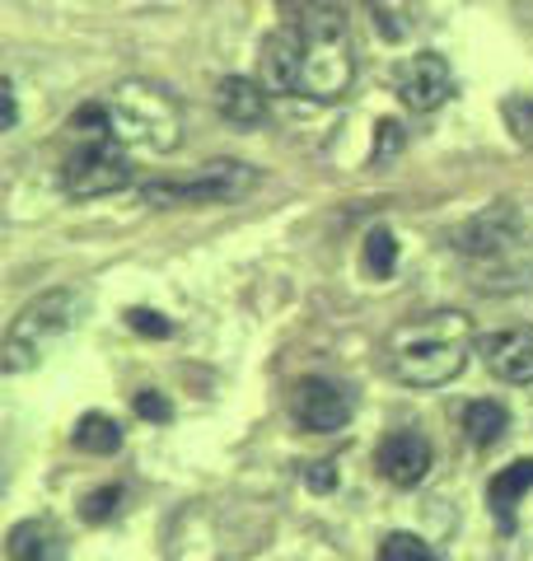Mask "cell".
<instances>
[{
    "label": "cell",
    "mask_w": 533,
    "mask_h": 561,
    "mask_svg": "<svg viewBox=\"0 0 533 561\" xmlns=\"http://www.w3.org/2000/svg\"><path fill=\"white\" fill-rule=\"evenodd\" d=\"M0 94H5V127H14V122H20V103H14V84L5 80V90H0Z\"/></svg>",
    "instance_id": "cell-26"
},
{
    "label": "cell",
    "mask_w": 533,
    "mask_h": 561,
    "mask_svg": "<svg viewBox=\"0 0 533 561\" xmlns=\"http://www.w3.org/2000/svg\"><path fill=\"white\" fill-rule=\"evenodd\" d=\"M375 463L394 486H417L431 472V445H426L421 431H388L379 440Z\"/></svg>",
    "instance_id": "cell-11"
},
{
    "label": "cell",
    "mask_w": 533,
    "mask_h": 561,
    "mask_svg": "<svg viewBox=\"0 0 533 561\" xmlns=\"http://www.w3.org/2000/svg\"><path fill=\"white\" fill-rule=\"evenodd\" d=\"M305 482H309V486H318V491H324V486H332V482H337V472H332V463H309Z\"/></svg>",
    "instance_id": "cell-25"
},
{
    "label": "cell",
    "mask_w": 533,
    "mask_h": 561,
    "mask_svg": "<svg viewBox=\"0 0 533 561\" xmlns=\"http://www.w3.org/2000/svg\"><path fill=\"white\" fill-rule=\"evenodd\" d=\"M402 146V127H398V122L394 117H388V122H379V140H375V160H388V154H394Z\"/></svg>",
    "instance_id": "cell-24"
},
{
    "label": "cell",
    "mask_w": 533,
    "mask_h": 561,
    "mask_svg": "<svg viewBox=\"0 0 533 561\" xmlns=\"http://www.w3.org/2000/svg\"><path fill=\"white\" fill-rule=\"evenodd\" d=\"M61 187L70 192V197H80V202L109 197V192L132 187V160L122 154V146H113V140H89V146H80L66 160Z\"/></svg>",
    "instance_id": "cell-6"
},
{
    "label": "cell",
    "mask_w": 533,
    "mask_h": 561,
    "mask_svg": "<svg viewBox=\"0 0 533 561\" xmlns=\"http://www.w3.org/2000/svg\"><path fill=\"white\" fill-rule=\"evenodd\" d=\"M84 313V295L80 290H47L38 300H29L20 309V319L5 332V351H0V365L5 375H24L33 365H43L52 351H57L70 332H76Z\"/></svg>",
    "instance_id": "cell-4"
},
{
    "label": "cell",
    "mask_w": 533,
    "mask_h": 561,
    "mask_svg": "<svg viewBox=\"0 0 533 561\" xmlns=\"http://www.w3.org/2000/svg\"><path fill=\"white\" fill-rule=\"evenodd\" d=\"M394 262H398V243H394V234H388V230H375V234L365 239V267L384 280V276H394Z\"/></svg>",
    "instance_id": "cell-19"
},
{
    "label": "cell",
    "mask_w": 533,
    "mask_h": 561,
    "mask_svg": "<svg viewBox=\"0 0 533 561\" xmlns=\"http://www.w3.org/2000/svg\"><path fill=\"white\" fill-rule=\"evenodd\" d=\"M117 501H122V486H99V491H89L84 496V519L89 524H103V519H113L117 515Z\"/></svg>",
    "instance_id": "cell-21"
},
{
    "label": "cell",
    "mask_w": 533,
    "mask_h": 561,
    "mask_svg": "<svg viewBox=\"0 0 533 561\" xmlns=\"http://www.w3.org/2000/svg\"><path fill=\"white\" fill-rule=\"evenodd\" d=\"M299 38H305V70H299V94L318 103L342 99L355 80V57L347 38V14L337 0H309L299 10Z\"/></svg>",
    "instance_id": "cell-2"
},
{
    "label": "cell",
    "mask_w": 533,
    "mask_h": 561,
    "mask_svg": "<svg viewBox=\"0 0 533 561\" xmlns=\"http://www.w3.org/2000/svg\"><path fill=\"white\" fill-rule=\"evenodd\" d=\"M258 66H262V84L272 94H299V70H305V38H299V28L266 33L258 47Z\"/></svg>",
    "instance_id": "cell-10"
},
{
    "label": "cell",
    "mask_w": 533,
    "mask_h": 561,
    "mask_svg": "<svg viewBox=\"0 0 533 561\" xmlns=\"http://www.w3.org/2000/svg\"><path fill=\"white\" fill-rule=\"evenodd\" d=\"M506 426H510V416H506L501 402L477 398V402H468V408H464V431H468V440H473L477 449H487V445L501 440Z\"/></svg>",
    "instance_id": "cell-16"
},
{
    "label": "cell",
    "mask_w": 533,
    "mask_h": 561,
    "mask_svg": "<svg viewBox=\"0 0 533 561\" xmlns=\"http://www.w3.org/2000/svg\"><path fill=\"white\" fill-rule=\"evenodd\" d=\"M450 94H454V76H450V66H444V57H435V51H421V57H412L398 70V99L412 113H435Z\"/></svg>",
    "instance_id": "cell-9"
},
{
    "label": "cell",
    "mask_w": 533,
    "mask_h": 561,
    "mask_svg": "<svg viewBox=\"0 0 533 561\" xmlns=\"http://www.w3.org/2000/svg\"><path fill=\"white\" fill-rule=\"evenodd\" d=\"M266 84H253V80H243V76H229L220 80V90H216V108L225 122H235V127H258V122L266 117Z\"/></svg>",
    "instance_id": "cell-13"
},
{
    "label": "cell",
    "mask_w": 533,
    "mask_h": 561,
    "mask_svg": "<svg viewBox=\"0 0 533 561\" xmlns=\"http://www.w3.org/2000/svg\"><path fill=\"white\" fill-rule=\"evenodd\" d=\"M10 557L14 561H61L66 542L57 534V524L24 519V524H14V529H10Z\"/></svg>",
    "instance_id": "cell-15"
},
{
    "label": "cell",
    "mask_w": 533,
    "mask_h": 561,
    "mask_svg": "<svg viewBox=\"0 0 533 561\" xmlns=\"http://www.w3.org/2000/svg\"><path fill=\"white\" fill-rule=\"evenodd\" d=\"M127 323H132V332H140V337H169V332H173L165 323V313H150V309H132Z\"/></svg>",
    "instance_id": "cell-22"
},
{
    "label": "cell",
    "mask_w": 533,
    "mask_h": 561,
    "mask_svg": "<svg viewBox=\"0 0 533 561\" xmlns=\"http://www.w3.org/2000/svg\"><path fill=\"white\" fill-rule=\"evenodd\" d=\"M483 360L496 379L533 383V328H510V332L483 337Z\"/></svg>",
    "instance_id": "cell-12"
},
{
    "label": "cell",
    "mask_w": 533,
    "mask_h": 561,
    "mask_svg": "<svg viewBox=\"0 0 533 561\" xmlns=\"http://www.w3.org/2000/svg\"><path fill=\"white\" fill-rule=\"evenodd\" d=\"M458 249L468 257H506L524 243V225L510 206H491L483 216H473L468 225H458Z\"/></svg>",
    "instance_id": "cell-8"
},
{
    "label": "cell",
    "mask_w": 533,
    "mask_h": 561,
    "mask_svg": "<svg viewBox=\"0 0 533 561\" xmlns=\"http://www.w3.org/2000/svg\"><path fill=\"white\" fill-rule=\"evenodd\" d=\"M253 183H258L253 169L239 160H225V164H206L197 179H188V183H146L140 197L150 206H220V202L243 197Z\"/></svg>",
    "instance_id": "cell-5"
},
{
    "label": "cell",
    "mask_w": 533,
    "mask_h": 561,
    "mask_svg": "<svg viewBox=\"0 0 533 561\" xmlns=\"http://www.w3.org/2000/svg\"><path fill=\"white\" fill-rule=\"evenodd\" d=\"M473 356V323L458 309H435L421 319H407L388 332L384 360L388 375L407 389H440L464 375V365Z\"/></svg>",
    "instance_id": "cell-1"
},
{
    "label": "cell",
    "mask_w": 533,
    "mask_h": 561,
    "mask_svg": "<svg viewBox=\"0 0 533 561\" xmlns=\"http://www.w3.org/2000/svg\"><path fill=\"white\" fill-rule=\"evenodd\" d=\"M103 113H109V131L117 146L165 154L183 140V113H178V103L159 90V84L122 80L117 90L103 99Z\"/></svg>",
    "instance_id": "cell-3"
},
{
    "label": "cell",
    "mask_w": 533,
    "mask_h": 561,
    "mask_svg": "<svg viewBox=\"0 0 533 561\" xmlns=\"http://www.w3.org/2000/svg\"><path fill=\"white\" fill-rule=\"evenodd\" d=\"M291 412H295V421L305 431L332 435V431H342L351 421V393L342 389V383H332V379H299L295 398H291Z\"/></svg>",
    "instance_id": "cell-7"
},
{
    "label": "cell",
    "mask_w": 533,
    "mask_h": 561,
    "mask_svg": "<svg viewBox=\"0 0 533 561\" xmlns=\"http://www.w3.org/2000/svg\"><path fill=\"white\" fill-rule=\"evenodd\" d=\"M379 561H435V552H431V542L417 534H388L379 542Z\"/></svg>",
    "instance_id": "cell-18"
},
{
    "label": "cell",
    "mask_w": 533,
    "mask_h": 561,
    "mask_svg": "<svg viewBox=\"0 0 533 561\" xmlns=\"http://www.w3.org/2000/svg\"><path fill=\"white\" fill-rule=\"evenodd\" d=\"M501 117H506L510 136L520 140V146L533 150V99H506L501 103Z\"/></svg>",
    "instance_id": "cell-20"
},
{
    "label": "cell",
    "mask_w": 533,
    "mask_h": 561,
    "mask_svg": "<svg viewBox=\"0 0 533 561\" xmlns=\"http://www.w3.org/2000/svg\"><path fill=\"white\" fill-rule=\"evenodd\" d=\"M529 486H533V459L510 463L487 482V505H491V515L501 519V529H514V505L524 501Z\"/></svg>",
    "instance_id": "cell-14"
},
{
    "label": "cell",
    "mask_w": 533,
    "mask_h": 561,
    "mask_svg": "<svg viewBox=\"0 0 533 561\" xmlns=\"http://www.w3.org/2000/svg\"><path fill=\"white\" fill-rule=\"evenodd\" d=\"M76 449H84V454H117L122 449V426L113 416H103V412H84L80 421H76Z\"/></svg>",
    "instance_id": "cell-17"
},
{
    "label": "cell",
    "mask_w": 533,
    "mask_h": 561,
    "mask_svg": "<svg viewBox=\"0 0 533 561\" xmlns=\"http://www.w3.org/2000/svg\"><path fill=\"white\" fill-rule=\"evenodd\" d=\"M136 416H146V421H169L173 408H169V398H165V393L140 389V393H136Z\"/></svg>",
    "instance_id": "cell-23"
}]
</instances>
